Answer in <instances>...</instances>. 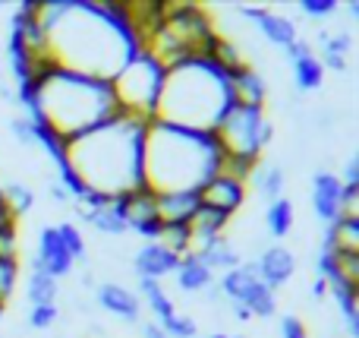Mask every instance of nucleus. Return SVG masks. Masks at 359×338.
I'll return each mask as SVG.
<instances>
[{
    "mask_svg": "<svg viewBox=\"0 0 359 338\" xmlns=\"http://www.w3.org/2000/svg\"><path fill=\"white\" fill-rule=\"evenodd\" d=\"M19 282V259H0V307H6V301L13 297Z\"/></svg>",
    "mask_w": 359,
    "mask_h": 338,
    "instance_id": "30",
    "label": "nucleus"
},
{
    "mask_svg": "<svg viewBox=\"0 0 359 338\" xmlns=\"http://www.w3.org/2000/svg\"><path fill=\"white\" fill-rule=\"evenodd\" d=\"M54 231H57V238H60L63 250L69 253V259H73V263H86L88 244H86V238H82L79 228H76L73 221H60V225H57Z\"/></svg>",
    "mask_w": 359,
    "mask_h": 338,
    "instance_id": "29",
    "label": "nucleus"
},
{
    "mask_svg": "<svg viewBox=\"0 0 359 338\" xmlns=\"http://www.w3.org/2000/svg\"><path fill=\"white\" fill-rule=\"evenodd\" d=\"M142 338H168L158 323H142Z\"/></svg>",
    "mask_w": 359,
    "mask_h": 338,
    "instance_id": "40",
    "label": "nucleus"
},
{
    "mask_svg": "<svg viewBox=\"0 0 359 338\" xmlns=\"http://www.w3.org/2000/svg\"><path fill=\"white\" fill-rule=\"evenodd\" d=\"M73 266L76 263L69 259V253L63 250L54 225H44L41 231H38V250H35V256H32V269L44 272V275H50V278H63L73 272Z\"/></svg>",
    "mask_w": 359,
    "mask_h": 338,
    "instance_id": "10",
    "label": "nucleus"
},
{
    "mask_svg": "<svg viewBox=\"0 0 359 338\" xmlns=\"http://www.w3.org/2000/svg\"><path fill=\"white\" fill-rule=\"evenodd\" d=\"M208 338H230V335H224V332H215V335H208Z\"/></svg>",
    "mask_w": 359,
    "mask_h": 338,
    "instance_id": "41",
    "label": "nucleus"
},
{
    "mask_svg": "<svg viewBox=\"0 0 359 338\" xmlns=\"http://www.w3.org/2000/svg\"><path fill=\"white\" fill-rule=\"evenodd\" d=\"M48 41L50 57L60 70L107 82L139 51L126 25L123 4L104 6L60 0V13L48 29Z\"/></svg>",
    "mask_w": 359,
    "mask_h": 338,
    "instance_id": "1",
    "label": "nucleus"
},
{
    "mask_svg": "<svg viewBox=\"0 0 359 338\" xmlns=\"http://www.w3.org/2000/svg\"><path fill=\"white\" fill-rule=\"evenodd\" d=\"M155 244H161L164 250H170L174 256H189L192 253V234H189V228H186V221H170V225L161 221V231H158Z\"/></svg>",
    "mask_w": 359,
    "mask_h": 338,
    "instance_id": "27",
    "label": "nucleus"
},
{
    "mask_svg": "<svg viewBox=\"0 0 359 338\" xmlns=\"http://www.w3.org/2000/svg\"><path fill=\"white\" fill-rule=\"evenodd\" d=\"M95 301H98L101 310H107L111 316H117V320H123V323H139V316H142V301H139V294L117 282L95 285Z\"/></svg>",
    "mask_w": 359,
    "mask_h": 338,
    "instance_id": "14",
    "label": "nucleus"
},
{
    "mask_svg": "<svg viewBox=\"0 0 359 338\" xmlns=\"http://www.w3.org/2000/svg\"><path fill=\"white\" fill-rule=\"evenodd\" d=\"M19 253V231L16 225L0 228V259H16Z\"/></svg>",
    "mask_w": 359,
    "mask_h": 338,
    "instance_id": "35",
    "label": "nucleus"
},
{
    "mask_svg": "<svg viewBox=\"0 0 359 338\" xmlns=\"http://www.w3.org/2000/svg\"><path fill=\"white\" fill-rule=\"evenodd\" d=\"M25 294H29L32 307H50L60 297V288H57V278L44 275V272H29V282H25Z\"/></svg>",
    "mask_w": 359,
    "mask_h": 338,
    "instance_id": "26",
    "label": "nucleus"
},
{
    "mask_svg": "<svg viewBox=\"0 0 359 338\" xmlns=\"http://www.w3.org/2000/svg\"><path fill=\"white\" fill-rule=\"evenodd\" d=\"M299 10L312 19H325V16H331V13H337V4L334 0H303Z\"/></svg>",
    "mask_w": 359,
    "mask_h": 338,
    "instance_id": "36",
    "label": "nucleus"
},
{
    "mask_svg": "<svg viewBox=\"0 0 359 338\" xmlns=\"http://www.w3.org/2000/svg\"><path fill=\"white\" fill-rule=\"evenodd\" d=\"M255 269H259V278L268 285V288L278 291L297 275V256H293L290 247L274 244V247H265V250H262V256L255 259Z\"/></svg>",
    "mask_w": 359,
    "mask_h": 338,
    "instance_id": "15",
    "label": "nucleus"
},
{
    "mask_svg": "<svg viewBox=\"0 0 359 338\" xmlns=\"http://www.w3.org/2000/svg\"><path fill=\"white\" fill-rule=\"evenodd\" d=\"M86 221L95 228L98 234H107V238H123L130 228H126V219H123V209H120V200L111 196L104 206H98L95 212L86 215Z\"/></svg>",
    "mask_w": 359,
    "mask_h": 338,
    "instance_id": "21",
    "label": "nucleus"
},
{
    "mask_svg": "<svg viewBox=\"0 0 359 338\" xmlns=\"http://www.w3.org/2000/svg\"><path fill=\"white\" fill-rule=\"evenodd\" d=\"M145 297V304H149V310L155 313V323L158 326H164V323L170 320V316L177 313L174 301L168 297V291L161 288V282H151V278H139V301Z\"/></svg>",
    "mask_w": 359,
    "mask_h": 338,
    "instance_id": "24",
    "label": "nucleus"
},
{
    "mask_svg": "<svg viewBox=\"0 0 359 338\" xmlns=\"http://www.w3.org/2000/svg\"><path fill=\"white\" fill-rule=\"evenodd\" d=\"M341 183H344V187H359V155H350L347 168H344Z\"/></svg>",
    "mask_w": 359,
    "mask_h": 338,
    "instance_id": "38",
    "label": "nucleus"
},
{
    "mask_svg": "<svg viewBox=\"0 0 359 338\" xmlns=\"http://www.w3.org/2000/svg\"><path fill=\"white\" fill-rule=\"evenodd\" d=\"M211 136H215L221 155L262 158V152L274 139V124L265 117V108H243L230 101L217 117Z\"/></svg>",
    "mask_w": 359,
    "mask_h": 338,
    "instance_id": "7",
    "label": "nucleus"
},
{
    "mask_svg": "<svg viewBox=\"0 0 359 338\" xmlns=\"http://www.w3.org/2000/svg\"><path fill=\"white\" fill-rule=\"evenodd\" d=\"M293 221H297V212H293V202L287 200V196L268 202L265 228H268V234H271V238H287V234L293 231Z\"/></svg>",
    "mask_w": 359,
    "mask_h": 338,
    "instance_id": "25",
    "label": "nucleus"
},
{
    "mask_svg": "<svg viewBox=\"0 0 359 338\" xmlns=\"http://www.w3.org/2000/svg\"><path fill=\"white\" fill-rule=\"evenodd\" d=\"M57 320H60V307H57V304H50V307H32L29 310V326L38 329V332L57 326Z\"/></svg>",
    "mask_w": 359,
    "mask_h": 338,
    "instance_id": "32",
    "label": "nucleus"
},
{
    "mask_svg": "<svg viewBox=\"0 0 359 338\" xmlns=\"http://www.w3.org/2000/svg\"><path fill=\"white\" fill-rule=\"evenodd\" d=\"M198 209V196L192 190H183V193H158V219L164 225L170 221H186L192 212Z\"/></svg>",
    "mask_w": 359,
    "mask_h": 338,
    "instance_id": "23",
    "label": "nucleus"
},
{
    "mask_svg": "<svg viewBox=\"0 0 359 338\" xmlns=\"http://www.w3.org/2000/svg\"><path fill=\"white\" fill-rule=\"evenodd\" d=\"M278 338H309V326H306L299 316L284 313L278 323Z\"/></svg>",
    "mask_w": 359,
    "mask_h": 338,
    "instance_id": "33",
    "label": "nucleus"
},
{
    "mask_svg": "<svg viewBox=\"0 0 359 338\" xmlns=\"http://www.w3.org/2000/svg\"><path fill=\"white\" fill-rule=\"evenodd\" d=\"M161 86H164V67H158L151 57L139 54V51L111 79V92H114V101H117V111L130 120H139V124H151V120H155Z\"/></svg>",
    "mask_w": 359,
    "mask_h": 338,
    "instance_id": "6",
    "label": "nucleus"
},
{
    "mask_svg": "<svg viewBox=\"0 0 359 338\" xmlns=\"http://www.w3.org/2000/svg\"><path fill=\"white\" fill-rule=\"evenodd\" d=\"M48 193H50V200H54V202H60V206H63V202H73V200H69V196H67V190H63L60 183H54V181L48 183Z\"/></svg>",
    "mask_w": 359,
    "mask_h": 338,
    "instance_id": "39",
    "label": "nucleus"
},
{
    "mask_svg": "<svg viewBox=\"0 0 359 338\" xmlns=\"http://www.w3.org/2000/svg\"><path fill=\"white\" fill-rule=\"evenodd\" d=\"M341 193H344V183L337 174H331V171H316L312 174L309 200H312V212H316L318 221L331 225V221L341 219Z\"/></svg>",
    "mask_w": 359,
    "mask_h": 338,
    "instance_id": "12",
    "label": "nucleus"
},
{
    "mask_svg": "<svg viewBox=\"0 0 359 338\" xmlns=\"http://www.w3.org/2000/svg\"><path fill=\"white\" fill-rule=\"evenodd\" d=\"M227 225H230V219L224 212H217V209H208V206H198L196 212L186 219V228H189V234H192V253H196L198 247H205L208 240L224 238Z\"/></svg>",
    "mask_w": 359,
    "mask_h": 338,
    "instance_id": "17",
    "label": "nucleus"
},
{
    "mask_svg": "<svg viewBox=\"0 0 359 338\" xmlns=\"http://www.w3.org/2000/svg\"><path fill=\"white\" fill-rule=\"evenodd\" d=\"M227 105V73L211 60H186L164 73L155 120L189 133H211Z\"/></svg>",
    "mask_w": 359,
    "mask_h": 338,
    "instance_id": "5",
    "label": "nucleus"
},
{
    "mask_svg": "<svg viewBox=\"0 0 359 338\" xmlns=\"http://www.w3.org/2000/svg\"><path fill=\"white\" fill-rule=\"evenodd\" d=\"M249 187H252L259 196H265L268 202H274V200H280V196H284L287 171L280 168V164H265V162H259V164H255V171H252V177H249L246 190H249Z\"/></svg>",
    "mask_w": 359,
    "mask_h": 338,
    "instance_id": "20",
    "label": "nucleus"
},
{
    "mask_svg": "<svg viewBox=\"0 0 359 338\" xmlns=\"http://www.w3.org/2000/svg\"><path fill=\"white\" fill-rule=\"evenodd\" d=\"M284 57L290 60V67H293V79H297L299 92H316V89H322L325 67L318 63V57H316V51H312L309 41L297 38V41L284 51Z\"/></svg>",
    "mask_w": 359,
    "mask_h": 338,
    "instance_id": "13",
    "label": "nucleus"
},
{
    "mask_svg": "<svg viewBox=\"0 0 359 338\" xmlns=\"http://www.w3.org/2000/svg\"><path fill=\"white\" fill-rule=\"evenodd\" d=\"M227 95L233 105L243 108H265L268 98V79L259 73V67L243 63L233 73H227Z\"/></svg>",
    "mask_w": 359,
    "mask_h": 338,
    "instance_id": "11",
    "label": "nucleus"
},
{
    "mask_svg": "<svg viewBox=\"0 0 359 338\" xmlns=\"http://www.w3.org/2000/svg\"><path fill=\"white\" fill-rule=\"evenodd\" d=\"M325 250L359 253V219H337L325 225Z\"/></svg>",
    "mask_w": 359,
    "mask_h": 338,
    "instance_id": "22",
    "label": "nucleus"
},
{
    "mask_svg": "<svg viewBox=\"0 0 359 338\" xmlns=\"http://www.w3.org/2000/svg\"><path fill=\"white\" fill-rule=\"evenodd\" d=\"M174 278H177V288L183 294H198V291H208L215 285V272L208 266L198 263V256H180L177 269H174Z\"/></svg>",
    "mask_w": 359,
    "mask_h": 338,
    "instance_id": "18",
    "label": "nucleus"
},
{
    "mask_svg": "<svg viewBox=\"0 0 359 338\" xmlns=\"http://www.w3.org/2000/svg\"><path fill=\"white\" fill-rule=\"evenodd\" d=\"M180 256H174L170 250H164L161 244H145L139 247V253L133 256V269L139 278H151V282H161L164 275H174Z\"/></svg>",
    "mask_w": 359,
    "mask_h": 338,
    "instance_id": "16",
    "label": "nucleus"
},
{
    "mask_svg": "<svg viewBox=\"0 0 359 338\" xmlns=\"http://www.w3.org/2000/svg\"><path fill=\"white\" fill-rule=\"evenodd\" d=\"M192 256H198V263L202 266H208L211 272H230V269H236V266L243 263V256H240V250H236L233 244H230L227 238H215V240H208L205 247H198Z\"/></svg>",
    "mask_w": 359,
    "mask_h": 338,
    "instance_id": "19",
    "label": "nucleus"
},
{
    "mask_svg": "<svg viewBox=\"0 0 359 338\" xmlns=\"http://www.w3.org/2000/svg\"><path fill=\"white\" fill-rule=\"evenodd\" d=\"M145 126L149 124L117 114L107 124L69 139L57 164H67L92 193L101 196H120L133 187H142Z\"/></svg>",
    "mask_w": 359,
    "mask_h": 338,
    "instance_id": "2",
    "label": "nucleus"
},
{
    "mask_svg": "<svg viewBox=\"0 0 359 338\" xmlns=\"http://www.w3.org/2000/svg\"><path fill=\"white\" fill-rule=\"evenodd\" d=\"M246 193H249L246 183L233 181V177H224V174H211L208 181H205L202 187L196 190L198 206L217 209V212H224L227 219H233V215L243 209V202H246Z\"/></svg>",
    "mask_w": 359,
    "mask_h": 338,
    "instance_id": "8",
    "label": "nucleus"
},
{
    "mask_svg": "<svg viewBox=\"0 0 359 338\" xmlns=\"http://www.w3.org/2000/svg\"><path fill=\"white\" fill-rule=\"evenodd\" d=\"M161 329L168 338H196L198 335L196 320H192V316H183V313H174Z\"/></svg>",
    "mask_w": 359,
    "mask_h": 338,
    "instance_id": "31",
    "label": "nucleus"
},
{
    "mask_svg": "<svg viewBox=\"0 0 359 338\" xmlns=\"http://www.w3.org/2000/svg\"><path fill=\"white\" fill-rule=\"evenodd\" d=\"M341 219H359V187H344V193H341Z\"/></svg>",
    "mask_w": 359,
    "mask_h": 338,
    "instance_id": "37",
    "label": "nucleus"
},
{
    "mask_svg": "<svg viewBox=\"0 0 359 338\" xmlns=\"http://www.w3.org/2000/svg\"><path fill=\"white\" fill-rule=\"evenodd\" d=\"M217 149L211 133H189L180 126L151 120L145 126L142 181L155 193H196L217 168Z\"/></svg>",
    "mask_w": 359,
    "mask_h": 338,
    "instance_id": "4",
    "label": "nucleus"
},
{
    "mask_svg": "<svg viewBox=\"0 0 359 338\" xmlns=\"http://www.w3.org/2000/svg\"><path fill=\"white\" fill-rule=\"evenodd\" d=\"M10 133H13V139H16V143H22V145H38L35 124H32L29 117H16V120H10Z\"/></svg>",
    "mask_w": 359,
    "mask_h": 338,
    "instance_id": "34",
    "label": "nucleus"
},
{
    "mask_svg": "<svg viewBox=\"0 0 359 338\" xmlns=\"http://www.w3.org/2000/svg\"><path fill=\"white\" fill-rule=\"evenodd\" d=\"M240 16H246L249 22L255 25V32H259L265 41L278 44L280 51H287L299 38L293 19L280 16V13H274V10H265V6H240Z\"/></svg>",
    "mask_w": 359,
    "mask_h": 338,
    "instance_id": "9",
    "label": "nucleus"
},
{
    "mask_svg": "<svg viewBox=\"0 0 359 338\" xmlns=\"http://www.w3.org/2000/svg\"><path fill=\"white\" fill-rule=\"evenodd\" d=\"M233 338H246V335H233Z\"/></svg>",
    "mask_w": 359,
    "mask_h": 338,
    "instance_id": "42",
    "label": "nucleus"
},
{
    "mask_svg": "<svg viewBox=\"0 0 359 338\" xmlns=\"http://www.w3.org/2000/svg\"><path fill=\"white\" fill-rule=\"evenodd\" d=\"M0 196H4L6 209H10L16 219H22V215L32 212V206H35V193H32V190L25 187L22 181H6V183H0Z\"/></svg>",
    "mask_w": 359,
    "mask_h": 338,
    "instance_id": "28",
    "label": "nucleus"
},
{
    "mask_svg": "<svg viewBox=\"0 0 359 338\" xmlns=\"http://www.w3.org/2000/svg\"><path fill=\"white\" fill-rule=\"evenodd\" d=\"M22 105L29 108V120L41 130H50L69 143L95 126L117 117L111 82L79 76L69 70H50L35 82H22Z\"/></svg>",
    "mask_w": 359,
    "mask_h": 338,
    "instance_id": "3",
    "label": "nucleus"
}]
</instances>
